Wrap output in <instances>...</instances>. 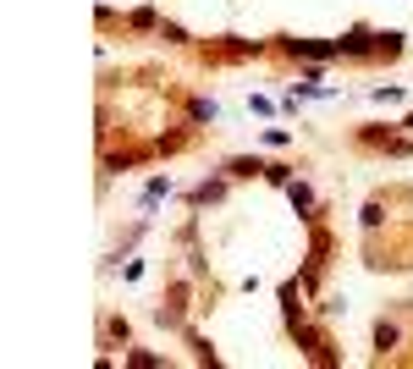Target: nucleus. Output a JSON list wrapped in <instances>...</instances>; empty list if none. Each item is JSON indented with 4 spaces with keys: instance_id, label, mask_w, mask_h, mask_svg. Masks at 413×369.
<instances>
[{
    "instance_id": "f257e3e1",
    "label": "nucleus",
    "mask_w": 413,
    "mask_h": 369,
    "mask_svg": "<svg viewBox=\"0 0 413 369\" xmlns=\"http://www.w3.org/2000/svg\"><path fill=\"white\" fill-rule=\"evenodd\" d=\"M375 347H380V353H391V347H397V325H391V320H380V325H375Z\"/></svg>"
},
{
    "instance_id": "f03ea898",
    "label": "nucleus",
    "mask_w": 413,
    "mask_h": 369,
    "mask_svg": "<svg viewBox=\"0 0 413 369\" xmlns=\"http://www.w3.org/2000/svg\"><path fill=\"white\" fill-rule=\"evenodd\" d=\"M286 193H292V204H298V210H303V215H309V210H314V193H309V188H303V182H286Z\"/></svg>"
},
{
    "instance_id": "7ed1b4c3",
    "label": "nucleus",
    "mask_w": 413,
    "mask_h": 369,
    "mask_svg": "<svg viewBox=\"0 0 413 369\" xmlns=\"http://www.w3.org/2000/svg\"><path fill=\"white\" fill-rule=\"evenodd\" d=\"M193 122H215V99H193Z\"/></svg>"
}]
</instances>
